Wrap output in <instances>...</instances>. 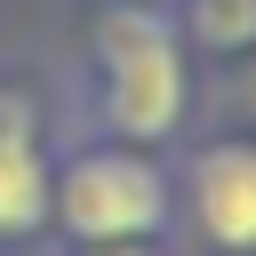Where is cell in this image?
<instances>
[{
  "label": "cell",
  "mask_w": 256,
  "mask_h": 256,
  "mask_svg": "<svg viewBox=\"0 0 256 256\" xmlns=\"http://www.w3.org/2000/svg\"><path fill=\"white\" fill-rule=\"evenodd\" d=\"M256 24V0H200V40H240Z\"/></svg>",
  "instance_id": "obj_5"
},
{
  "label": "cell",
  "mask_w": 256,
  "mask_h": 256,
  "mask_svg": "<svg viewBox=\"0 0 256 256\" xmlns=\"http://www.w3.org/2000/svg\"><path fill=\"white\" fill-rule=\"evenodd\" d=\"M96 256H144V248H136V240H104Z\"/></svg>",
  "instance_id": "obj_6"
},
{
  "label": "cell",
  "mask_w": 256,
  "mask_h": 256,
  "mask_svg": "<svg viewBox=\"0 0 256 256\" xmlns=\"http://www.w3.org/2000/svg\"><path fill=\"white\" fill-rule=\"evenodd\" d=\"M48 216V168L32 136H0V232H32Z\"/></svg>",
  "instance_id": "obj_4"
},
{
  "label": "cell",
  "mask_w": 256,
  "mask_h": 256,
  "mask_svg": "<svg viewBox=\"0 0 256 256\" xmlns=\"http://www.w3.org/2000/svg\"><path fill=\"white\" fill-rule=\"evenodd\" d=\"M192 200L216 248H256V144H208L192 168Z\"/></svg>",
  "instance_id": "obj_3"
},
{
  "label": "cell",
  "mask_w": 256,
  "mask_h": 256,
  "mask_svg": "<svg viewBox=\"0 0 256 256\" xmlns=\"http://www.w3.org/2000/svg\"><path fill=\"white\" fill-rule=\"evenodd\" d=\"M56 208H64V224L88 232V240H136V232H152V224L168 216V184H160V168L136 160V152H88V160H72Z\"/></svg>",
  "instance_id": "obj_2"
},
{
  "label": "cell",
  "mask_w": 256,
  "mask_h": 256,
  "mask_svg": "<svg viewBox=\"0 0 256 256\" xmlns=\"http://www.w3.org/2000/svg\"><path fill=\"white\" fill-rule=\"evenodd\" d=\"M96 56H104V88H112V120L128 136H168L184 112V64H176V32L152 8H112L96 24Z\"/></svg>",
  "instance_id": "obj_1"
}]
</instances>
